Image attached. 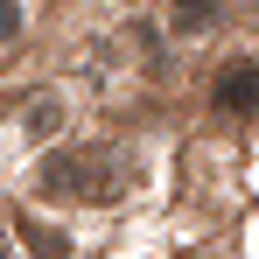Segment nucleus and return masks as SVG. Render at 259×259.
<instances>
[{
    "label": "nucleus",
    "mask_w": 259,
    "mask_h": 259,
    "mask_svg": "<svg viewBox=\"0 0 259 259\" xmlns=\"http://www.w3.org/2000/svg\"><path fill=\"white\" fill-rule=\"evenodd\" d=\"M14 28H21V7H14V0H0V42H14Z\"/></svg>",
    "instance_id": "423d86ee"
},
{
    "label": "nucleus",
    "mask_w": 259,
    "mask_h": 259,
    "mask_svg": "<svg viewBox=\"0 0 259 259\" xmlns=\"http://www.w3.org/2000/svg\"><path fill=\"white\" fill-rule=\"evenodd\" d=\"M105 189H119V154L105 140H77L56 147L42 161V196H70V203H98Z\"/></svg>",
    "instance_id": "f257e3e1"
},
{
    "label": "nucleus",
    "mask_w": 259,
    "mask_h": 259,
    "mask_svg": "<svg viewBox=\"0 0 259 259\" xmlns=\"http://www.w3.org/2000/svg\"><path fill=\"white\" fill-rule=\"evenodd\" d=\"M217 7H224V0H175V28H182V35H196Z\"/></svg>",
    "instance_id": "20e7f679"
},
{
    "label": "nucleus",
    "mask_w": 259,
    "mask_h": 259,
    "mask_svg": "<svg viewBox=\"0 0 259 259\" xmlns=\"http://www.w3.org/2000/svg\"><path fill=\"white\" fill-rule=\"evenodd\" d=\"M210 105L217 112H231V119H245V112H259V63H224L217 70V84H210Z\"/></svg>",
    "instance_id": "f03ea898"
},
{
    "label": "nucleus",
    "mask_w": 259,
    "mask_h": 259,
    "mask_svg": "<svg viewBox=\"0 0 259 259\" xmlns=\"http://www.w3.org/2000/svg\"><path fill=\"white\" fill-rule=\"evenodd\" d=\"M21 238H28V252H35V259H70V238L49 231V224H35V217L21 224Z\"/></svg>",
    "instance_id": "7ed1b4c3"
},
{
    "label": "nucleus",
    "mask_w": 259,
    "mask_h": 259,
    "mask_svg": "<svg viewBox=\"0 0 259 259\" xmlns=\"http://www.w3.org/2000/svg\"><path fill=\"white\" fill-rule=\"evenodd\" d=\"M0 259H14V252H7V245H0Z\"/></svg>",
    "instance_id": "0eeeda50"
},
{
    "label": "nucleus",
    "mask_w": 259,
    "mask_h": 259,
    "mask_svg": "<svg viewBox=\"0 0 259 259\" xmlns=\"http://www.w3.org/2000/svg\"><path fill=\"white\" fill-rule=\"evenodd\" d=\"M56 126V98H35V105H28V133H49Z\"/></svg>",
    "instance_id": "39448f33"
}]
</instances>
